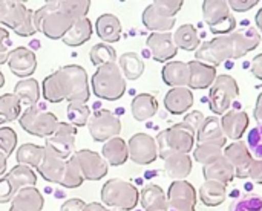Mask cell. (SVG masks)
Returning a JSON list of instances; mask_svg holds the SVG:
<instances>
[{
    "instance_id": "cell-1",
    "label": "cell",
    "mask_w": 262,
    "mask_h": 211,
    "mask_svg": "<svg viewBox=\"0 0 262 211\" xmlns=\"http://www.w3.org/2000/svg\"><path fill=\"white\" fill-rule=\"evenodd\" d=\"M261 43V34L252 28H243L226 35H218L204 41L196 49V60L210 66H220L226 60H236L256 49Z\"/></svg>"
},
{
    "instance_id": "cell-2",
    "label": "cell",
    "mask_w": 262,
    "mask_h": 211,
    "mask_svg": "<svg viewBox=\"0 0 262 211\" xmlns=\"http://www.w3.org/2000/svg\"><path fill=\"white\" fill-rule=\"evenodd\" d=\"M43 97L46 101L57 104L61 101H83L91 97L89 78L84 67L66 64L43 80Z\"/></svg>"
},
{
    "instance_id": "cell-3",
    "label": "cell",
    "mask_w": 262,
    "mask_h": 211,
    "mask_svg": "<svg viewBox=\"0 0 262 211\" xmlns=\"http://www.w3.org/2000/svg\"><path fill=\"white\" fill-rule=\"evenodd\" d=\"M77 18L61 11L58 0L45 2L41 8L32 12V23L35 31L43 32L49 40H61L64 34L71 29Z\"/></svg>"
},
{
    "instance_id": "cell-4",
    "label": "cell",
    "mask_w": 262,
    "mask_h": 211,
    "mask_svg": "<svg viewBox=\"0 0 262 211\" xmlns=\"http://www.w3.org/2000/svg\"><path fill=\"white\" fill-rule=\"evenodd\" d=\"M92 92L97 98L117 101L126 92V78L117 63L100 66L91 78Z\"/></svg>"
},
{
    "instance_id": "cell-5",
    "label": "cell",
    "mask_w": 262,
    "mask_h": 211,
    "mask_svg": "<svg viewBox=\"0 0 262 211\" xmlns=\"http://www.w3.org/2000/svg\"><path fill=\"white\" fill-rule=\"evenodd\" d=\"M195 138L196 133L184 123L161 130L155 138L158 146V156L161 159H166L173 153H189L193 149Z\"/></svg>"
},
{
    "instance_id": "cell-6",
    "label": "cell",
    "mask_w": 262,
    "mask_h": 211,
    "mask_svg": "<svg viewBox=\"0 0 262 211\" xmlns=\"http://www.w3.org/2000/svg\"><path fill=\"white\" fill-rule=\"evenodd\" d=\"M101 202L120 211H132L140 202L138 189L123 179H109L101 189Z\"/></svg>"
},
{
    "instance_id": "cell-7",
    "label": "cell",
    "mask_w": 262,
    "mask_h": 211,
    "mask_svg": "<svg viewBox=\"0 0 262 211\" xmlns=\"http://www.w3.org/2000/svg\"><path fill=\"white\" fill-rule=\"evenodd\" d=\"M184 3L181 0L152 2L143 11V25L152 32H170L175 26V15Z\"/></svg>"
},
{
    "instance_id": "cell-8",
    "label": "cell",
    "mask_w": 262,
    "mask_h": 211,
    "mask_svg": "<svg viewBox=\"0 0 262 211\" xmlns=\"http://www.w3.org/2000/svg\"><path fill=\"white\" fill-rule=\"evenodd\" d=\"M32 12L23 2L0 0V25L12 29L20 37H31L37 32L32 23Z\"/></svg>"
},
{
    "instance_id": "cell-9",
    "label": "cell",
    "mask_w": 262,
    "mask_h": 211,
    "mask_svg": "<svg viewBox=\"0 0 262 211\" xmlns=\"http://www.w3.org/2000/svg\"><path fill=\"white\" fill-rule=\"evenodd\" d=\"M18 123L26 133L38 138H48L55 132L60 121L52 112H48L45 107L35 104L21 112Z\"/></svg>"
},
{
    "instance_id": "cell-10",
    "label": "cell",
    "mask_w": 262,
    "mask_h": 211,
    "mask_svg": "<svg viewBox=\"0 0 262 211\" xmlns=\"http://www.w3.org/2000/svg\"><path fill=\"white\" fill-rule=\"evenodd\" d=\"M203 14L213 34L226 35L236 29V20L230 11L229 2L206 0L203 2Z\"/></svg>"
},
{
    "instance_id": "cell-11",
    "label": "cell",
    "mask_w": 262,
    "mask_h": 211,
    "mask_svg": "<svg viewBox=\"0 0 262 211\" xmlns=\"http://www.w3.org/2000/svg\"><path fill=\"white\" fill-rule=\"evenodd\" d=\"M239 95L238 83L230 75H220L215 78L209 92V106L215 115H224L235 98Z\"/></svg>"
},
{
    "instance_id": "cell-12",
    "label": "cell",
    "mask_w": 262,
    "mask_h": 211,
    "mask_svg": "<svg viewBox=\"0 0 262 211\" xmlns=\"http://www.w3.org/2000/svg\"><path fill=\"white\" fill-rule=\"evenodd\" d=\"M77 127L71 123H58L55 132L45 138V149L60 159H69L75 150Z\"/></svg>"
},
{
    "instance_id": "cell-13",
    "label": "cell",
    "mask_w": 262,
    "mask_h": 211,
    "mask_svg": "<svg viewBox=\"0 0 262 211\" xmlns=\"http://www.w3.org/2000/svg\"><path fill=\"white\" fill-rule=\"evenodd\" d=\"M88 127L95 143H106L107 139L120 135L121 121L114 112L107 109H100L94 115H91Z\"/></svg>"
},
{
    "instance_id": "cell-14",
    "label": "cell",
    "mask_w": 262,
    "mask_h": 211,
    "mask_svg": "<svg viewBox=\"0 0 262 211\" xmlns=\"http://www.w3.org/2000/svg\"><path fill=\"white\" fill-rule=\"evenodd\" d=\"M127 150L130 161L138 166L152 164L158 158L157 141L147 133H135L127 143Z\"/></svg>"
},
{
    "instance_id": "cell-15",
    "label": "cell",
    "mask_w": 262,
    "mask_h": 211,
    "mask_svg": "<svg viewBox=\"0 0 262 211\" xmlns=\"http://www.w3.org/2000/svg\"><path fill=\"white\" fill-rule=\"evenodd\" d=\"M72 156L77 161L81 175L86 181H100L107 175L109 166L104 161V158L97 152L83 149V150H77Z\"/></svg>"
},
{
    "instance_id": "cell-16",
    "label": "cell",
    "mask_w": 262,
    "mask_h": 211,
    "mask_svg": "<svg viewBox=\"0 0 262 211\" xmlns=\"http://www.w3.org/2000/svg\"><path fill=\"white\" fill-rule=\"evenodd\" d=\"M196 192L186 179L173 181L167 190V211H195Z\"/></svg>"
},
{
    "instance_id": "cell-17",
    "label": "cell",
    "mask_w": 262,
    "mask_h": 211,
    "mask_svg": "<svg viewBox=\"0 0 262 211\" xmlns=\"http://www.w3.org/2000/svg\"><path fill=\"white\" fill-rule=\"evenodd\" d=\"M8 67L15 77H18L21 80L29 78L37 69V55L34 51H31L25 46L14 48L9 52Z\"/></svg>"
},
{
    "instance_id": "cell-18",
    "label": "cell",
    "mask_w": 262,
    "mask_h": 211,
    "mask_svg": "<svg viewBox=\"0 0 262 211\" xmlns=\"http://www.w3.org/2000/svg\"><path fill=\"white\" fill-rule=\"evenodd\" d=\"M146 46H147L152 58L160 63H166V61L172 60L178 52V48L173 41L172 32H152L147 37Z\"/></svg>"
},
{
    "instance_id": "cell-19",
    "label": "cell",
    "mask_w": 262,
    "mask_h": 211,
    "mask_svg": "<svg viewBox=\"0 0 262 211\" xmlns=\"http://www.w3.org/2000/svg\"><path fill=\"white\" fill-rule=\"evenodd\" d=\"M223 155L230 161V164L235 169V178L246 179L249 173V167L253 161L252 153L244 141H233L230 146H227L223 150Z\"/></svg>"
},
{
    "instance_id": "cell-20",
    "label": "cell",
    "mask_w": 262,
    "mask_h": 211,
    "mask_svg": "<svg viewBox=\"0 0 262 211\" xmlns=\"http://www.w3.org/2000/svg\"><path fill=\"white\" fill-rule=\"evenodd\" d=\"M43 205V195L35 187H23L12 198L9 211H41Z\"/></svg>"
},
{
    "instance_id": "cell-21",
    "label": "cell",
    "mask_w": 262,
    "mask_h": 211,
    "mask_svg": "<svg viewBox=\"0 0 262 211\" xmlns=\"http://www.w3.org/2000/svg\"><path fill=\"white\" fill-rule=\"evenodd\" d=\"M203 175L206 181H216L224 185H229L235 178V169L230 161L224 155H221L212 162L203 166Z\"/></svg>"
},
{
    "instance_id": "cell-22",
    "label": "cell",
    "mask_w": 262,
    "mask_h": 211,
    "mask_svg": "<svg viewBox=\"0 0 262 211\" xmlns=\"http://www.w3.org/2000/svg\"><path fill=\"white\" fill-rule=\"evenodd\" d=\"M249 115L243 110H230L226 112L221 118V127L226 138L239 141L244 132L249 127Z\"/></svg>"
},
{
    "instance_id": "cell-23",
    "label": "cell",
    "mask_w": 262,
    "mask_h": 211,
    "mask_svg": "<svg viewBox=\"0 0 262 211\" xmlns=\"http://www.w3.org/2000/svg\"><path fill=\"white\" fill-rule=\"evenodd\" d=\"M193 104V93L189 87H172L164 97V107L172 115L186 113Z\"/></svg>"
},
{
    "instance_id": "cell-24",
    "label": "cell",
    "mask_w": 262,
    "mask_h": 211,
    "mask_svg": "<svg viewBox=\"0 0 262 211\" xmlns=\"http://www.w3.org/2000/svg\"><path fill=\"white\" fill-rule=\"evenodd\" d=\"M196 139L200 141V144H213L223 149L227 144V138L223 132L221 120L218 116L204 118V123L196 133Z\"/></svg>"
},
{
    "instance_id": "cell-25",
    "label": "cell",
    "mask_w": 262,
    "mask_h": 211,
    "mask_svg": "<svg viewBox=\"0 0 262 211\" xmlns=\"http://www.w3.org/2000/svg\"><path fill=\"white\" fill-rule=\"evenodd\" d=\"M163 81L170 87H189L190 69L184 61H167L161 71Z\"/></svg>"
},
{
    "instance_id": "cell-26",
    "label": "cell",
    "mask_w": 262,
    "mask_h": 211,
    "mask_svg": "<svg viewBox=\"0 0 262 211\" xmlns=\"http://www.w3.org/2000/svg\"><path fill=\"white\" fill-rule=\"evenodd\" d=\"M189 69H190L189 89H207L213 84L216 78V67L206 64L203 61L198 60L190 61Z\"/></svg>"
},
{
    "instance_id": "cell-27",
    "label": "cell",
    "mask_w": 262,
    "mask_h": 211,
    "mask_svg": "<svg viewBox=\"0 0 262 211\" xmlns=\"http://www.w3.org/2000/svg\"><path fill=\"white\" fill-rule=\"evenodd\" d=\"M95 31L98 38L106 44H112L121 38V23L114 14H101L95 21Z\"/></svg>"
},
{
    "instance_id": "cell-28",
    "label": "cell",
    "mask_w": 262,
    "mask_h": 211,
    "mask_svg": "<svg viewBox=\"0 0 262 211\" xmlns=\"http://www.w3.org/2000/svg\"><path fill=\"white\" fill-rule=\"evenodd\" d=\"M64 167H66V161L57 158L55 155H52L51 152H48L45 149V155L43 159L40 162V166L37 167L38 175L51 184H60L63 173H64Z\"/></svg>"
},
{
    "instance_id": "cell-29",
    "label": "cell",
    "mask_w": 262,
    "mask_h": 211,
    "mask_svg": "<svg viewBox=\"0 0 262 211\" xmlns=\"http://www.w3.org/2000/svg\"><path fill=\"white\" fill-rule=\"evenodd\" d=\"M101 152H103V158L107 162V166H112V167L123 166L129 159L127 143L123 138H120V136L107 139L103 144Z\"/></svg>"
},
{
    "instance_id": "cell-30",
    "label": "cell",
    "mask_w": 262,
    "mask_h": 211,
    "mask_svg": "<svg viewBox=\"0 0 262 211\" xmlns=\"http://www.w3.org/2000/svg\"><path fill=\"white\" fill-rule=\"evenodd\" d=\"M163 161H164V172L173 181H183L192 172V159L189 153H173Z\"/></svg>"
},
{
    "instance_id": "cell-31",
    "label": "cell",
    "mask_w": 262,
    "mask_h": 211,
    "mask_svg": "<svg viewBox=\"0 0 262 211\" xmlns=\"http://www.w3.org/2000/svg\"><path fill=\"white\" fill-rule=\"evenodd\" d=\"M140 204L144 211H167V196L157 184H147L140 193Z\"/></svg>"
},
{
    "instance_id": "cell-32",
    "label": "cell",
    "mask_w": 262,
    "mask_h": 211,
    "mask_svg": "<svg viewBox=\"0 0 262 211\" xmlns=\"http://www.w3.org/2000/svg\"><path fill=\"white\" fill-rule=\"evenodd\" d=\"M91 37H92V23L88 17H83V18L75 20V23L64 34L61 41L66 46L75 48V46H81L83 43L91 40Z\"/></svg>"
},
{
    "instance_id": "cell-33",
    "label": "cell",
    "mask_w": 262,
    "mask_h": 211,
    "mask_svg": "<svg viewBox=\"0 0 262 211\" xmlns=\"http://www.w3.org/2000/svg\"><path fill=\"white\" fill-rule=\"evenodd\" d=\"M130 110H132V116L137 121H147L154 115H157L158 101L150 93H140L132 100Z\"/></svg>"
},
{
    "instance_id": "cell-34",
    "label": "cell",
    "mask_w": 262,
    "mask_h": 211,
    "mask_svg": "<svg viewBox=\"0 0 262 211\" xmlns=\"http://www.w3.org/2000/svg\"><path fill=\"white\" fill-rule=\"evenodd\" d=\"M227 196V185L216 181H206L200 187V199L207 207H218L224 204Z\"/></svg>"
},
{
    "instance_id": "cell-35",
    "label": "cell",
    "mask_w": 262,
    "mask_h": 211,
    "mask_svg": "<svg viewBox=\"0 0 262 211\" xmlns=\"http://www.w3.org/2000/svg\"><path fill=\"white\" fill-rule=\"evenodd\" d=\"M12 93L20 100L21 104L31 107L35 106L40 100V86L35 78H25L14 86Z\"/></svg>"
},
{
    "instance_id": "cell-36",
    "label": "cell",
    "mask_w": 262,
    "mask_h": 211,
    "mask_svg": "<svg viewBox=\"0 0 262 211\" xmlns=\"http://www.w3.org/2000/svg\"><path fill=\"white\" fill-rule=\"evenodd\" d=\"M118 66L126 80H138L144 72V61L135 52H126L118 58Z\"/></svg>"
},
{
    "instance_id": "cell-37",
    "label": "cell",
    "mask_w": 262,
    "mask_h": 211,
    "mask_svg": "<svg viewBox=\"0 0 262 211\" xmlns=\"http://www.w3.org/2000/svg\"><path fill=\"white\" fill-rule=\"evenodd\" d=\"M173 41L177 48L184 49V51H196L201 44L198 32L193 25H181L175 34H173Z\"/></svg>"
},
{
    "instance_id": "cell-38",
    "label": "cell",
    "mask_w": 262,
    "mask_h": 211,
    "mask_svg": "<svg viewBox=\"0 0 262 211\" xmlns=\"http://www.w3.org/2000/svg\"><path fill=\"white\" fill-rule=\"evenodd\" d=\"M43 155H45V146L41 147V146H37L32 143H26L18 147L15 158L20 166H28V167L37 169L43 159Z\"/></svg>"
},
{
    "instance_id": "cell-39",
    "label": "cell",
    "mask_w": 262,
    "mask_h": 211,
    "mask_svg": "<svg viewBox=\"0 0 262 211\" xmlns=\"http://www.w3.org/2000/svg\"><path fill=\"white\" fill-rule=\"evenodd\" d=\"M6 178L11 181V184L15 187L17 192L23 187H35L37 184V175L34 173V170L28 166H20V164L12 167L6 173Z\"/></svg>"
},
{
    "instance_id": "cell-40",
    "label": "cell",
    "mask_w": 262,
    "mask_h": 211,
    "mask_svg": "<svg viewBox=\"0 0 262 211\" xmlns=\"http://www.w3.org/2000/svg\"><path fill=\"white\" fill-rule=\"evenodd\" d=\"M21 115V103L14 93L0 95V124L11 123Z\"/></svg>"
},
{
    "instance_id": "cell-41",
    "label": "cell",
    "mask_w": 262,
    "mask_h": 211,
    "mask_svg": "<svg viewBox=\"0 0 262 211\" xmlns=\"http://www.w3.org/2000/svg\"><path fill=\"white\" fill-rule=\"evenodd\" d=\"M83 182H84V178L81 175V170L77 161L74 159V156H71L69 159H66V167H64L63 178L60 181V185L64 189H78Z\"/></svg>"
},
{
    "instance_id": "cell-42",
    "label": "cell",
    "mask_w": 262,
    "mask_h": 211,
    "mask_svg": "<svg viewBox=\"0 0 262 211\" xmlns=\"http://www.w3.org/2000/svg\"><path fill=\"white\" fill-rule=\"evenodd\" d=\"M89 57H91L92 64L100 67V66H104V64H109V63H115L117 61V51L111 44L98 43V44L92 46V49L89 52Z\"/></svg>"
},
{
    "instance_id": "cell-43",
    "label": "cell",
    "mask_w": 262,
    "mask_h": 211,
    "mask_svg": "<svg viewBox=\"0 0 262 211\" xmlns=\"http://www.w3.org/2000/svg\"><path fill=\"white\" fill-rule=\"evenodd\" d=\"M91 109L83 101H72L68 106V120L75 127H83L89 123Z\"/></svg>"
},
{
    "instance_id": "cell-44",
    "label": "cell",
    "mask_w": 262,
    "mask_h": 211,
    "mask_svg": "<svg viewBox=\"0 0 262 211\" xmlns=\"http://www.w3.org/2000/svg\"><path fill=\"white\" fill-rule=\"evenodd\" d=\"M58 6L61 11L68 12L74 18H83L88 15L91 2L89 0H58Z\"/></svg>"
},
{
    "instance_id": "cell-45",
    "label": "cell",
    "mask_w": 262,
    "mask_h": 211,
    "mask_svg": "<svg viewBox=\"0 0 262 211\" xmlns=\"http://www.w3.org/2000/svg\"><path fill=\"white\" fill-rule=\"evenodd\" d=\"M221 155H223V149L218 146H213V144H198L193 152L195 159L203 166L212 162L213 159L220 158Z\"/></svg>"
},
{
    "instance_id": "cell-46",
    "label": "cell",
    "mask_w": 262,
    "mask_h": 211,
    "mask_svg": "<svg viewBox=\"0 0 262 211\" xmlns=\"http://www.w3.org/2000/svg\"><path fill=\"white\" fill-rule=\"evenodd\" d=\"M229 211H262V196L246 195L232 202Z\"/></svg>"
},
{
    "instance_id": "cell-47",
    "label": "cell",
    "mask_w": 262,
    "mask_h": 211,
    "mask_svg": "<svg viewBox=\"0 0 262 211\" xmlns=\"http://www.w3.org/2000/svg\"><path fill=\"white\" fill-rule=\"evenodd\" d=\"M246 144L255 159H262V124H258L249 132Z\"/></svg>"
},
{
    "instance_id": "cell-48",
    "label": "cell",
    "mask_w": 262,
    "mask_h": 211,
    "mask_svg": "<svg viewBox=\"0 0 262 211\" xmlns=\"http://www.w3.org/2000/svg\"><path fill=\"white\" fill-rule=\"evenodd\" d=\"M17 146V133L11 127H0V150L8 155H12Z\"/></svg>"
},
{
    "instance_id": "cell-49",
    "label": "cell",
    "mask_w": 262,
    "mask_h": 211,
    "mask_svg": "<svg viewBox=\"0 0 262 211\" xmlns=\"http://www.w3.org/2000/svg\"><path fill=\"white\" fill-rule=\"evenodd\" d=\"M17 190L15 187L11 184V181L5 176L0 178V204H6V202H11L12 198L15 196Z\"/></svg>"
},
{
    "instance_id": "cell-50",
    "label": "cell",
    "mask_w": 262,
    "mask_h": 211,
    "mask_svg": "<svg viewBox=\"0 0 262 211\" xmlns=\"http://www.w3.org/2000/svg\"><path fill=\"white\" fill-rule=\"evenodd\" d=\"M183 123H184L189 129H192L195 133H198L201 124L204 123V113H201V112H198V110H193V112H190L189 115H186V118L183 120Z\"/></svg>"
},
{
    "instance_id": "cell-51",
    "label": "cell",
    "mask_w": 262,
    "mask_h": 211,
    "mask_svg": "<svg viewBox=\"0 0 262 211\" xmlns=\"http://www.w3.org/2000/svg\"><path fill=\"white\" fill-rule=\"evenodd\" d=\"M247 178H250L256 184H262V159H253L252 161V164L249 167Z\"/></svg>"
},
{
    "instance_id": "cell-52",
    "label": "cell",
    "mask_w": 262,
    "mask_h": 211,
    "mask_svg": "<svg viewBox=\"0 0 262 211\" xmlns=\"http://www.w3.org/2000/svg\"><path fill=\"white\" fill-rule=\"evenodd\" d=\"M255 5H258V0H230V2H229L230 9L238 11V12L249 11V9H252Z\"/></svg>"
},
{
    "instance_id": "cell-53",
    "label": "cell",
    "mask_w": 262,
    "mask_h": 211,
    "mask_svg": "<svg viewBox=\"0 0 262 211\" xmlns=\"http://www.w3.org/2000/svg\"><path fill=\"white\" fill-rule=\"evenodd\" d=\"M84 201L78 199V198H71L68 201H64V204L60 207V211H83L84 208Z\"/></svg>"
},
{
    "instance_id": "cell-54",
    "label": "cell",
    "mask_w": 262,
    "mask_h": 211,
    "mask_svg": "<svg viewBox=\"0 0 262 211\" xmlns=\"http://www.w3.org/2000/svg\"><path fill=\"white\" fill-rule=\"evenodd\" d=\"M11 51V38H9V31L0 25V52Z\"/></svg>"
},
{
    "instance_id": "cell-55",
    "label": "cell",
    "mask_w": 262,
    "mask_h": 211,
    "mask_svg": "<svg viewBox=\"0 0 262 211\" xmlns=\"http://www.w3.org/2000/svg\"><path fill=\"white\" fill-rule=\"evenodd\" d=\"M252 74H253L255 78L262 80V54H258L252 60Z\"/></svg>"
},
{
    "instance_id": "cell-56",
    "label": "cell",
    "mask_w": 262,
    "mask_h": 211,
    "mask_svg": "<svg viewBox=\"0 0 262 211\" xmlns=\"http://www.w3.org/2000/svg\"><path fill=\"white\" fill-rule=\"evenodd\" d=\"M83 211H120L115 210V208H109L106 207L104 204H100V202H91V204H86Z\"/></svg>"
},
{
    "instance_id": "cell-57",
    "label": "cell",
    "mask_w": 262,
    "mask_h": 211,
    "mask_svg": "<svg viewBox=\"0 0 262 211\" xmlns=\"http://www.w3.org/2000/svg\"><path fill=\"white\" fill-rule=\"evenodd\" d=\"M253 116H255V120L258 121V124H262V92L259 93V97H258V101H256V106H255Z\"/></svg>"
},
{
    "instance_id": "cell-58",
    "label": "cell",
    "mask_w": 262,
    "mask_h": 211,
    "mask_svg": "<svg viewBox=\"0 0 262 211\" xmlns=\"http://www.w3.org/2000/svg\"><path fill=\"white\" fill-rule=\"evenodd\" d=\"M6 161H8V155L6 153H3L2 150H0V178L5 175V172H6Z\"/></svg>"
},
{
    "instance_id": "cell-59",
    "label": "cell",
    "mask_w": 262,
    "mask_h": 211,
    "mask_svg": "<svg viewBox=\"0 0 262 211\" xmlns=\"http://www.w3.org/2000/svg\"><path fill=\"white\" fill-rule=\"evenodd\" d=\"M9 52L11 51H5V52H0V66L8 63V58H9Z\"/></svg>"
},
{
    "instance_id": "cell-60",
    "label": "cell",
    "mask_w": 262,
    "mask_h": 211,
    "mask_svg": "<svg viewBox=\"0 0 262 211\" xmlns=\"http://www.w3.org/2000/svg\"><path fill=\"white\" fill-rule=\"evenodd\" d=\"M256 26H258V29L262 32V8L258 11V14H256Z\"/></svg>"
},
{
    "instance_id": "cell-61",
    "label": "cell",
    "mask_w": 262,
    "mask_h": 211,
    "mask_svg": "<svg viewBox=\"0 0 262 211\" xmlns=\"http://www.w3.org/2000/svg\"><path fill=\"white\" fill-rule=\"evenodd\" d=\"M3 84H5V75H3V72L0 69V89L3 87Z\"/></svg>"
}]
</instances>
